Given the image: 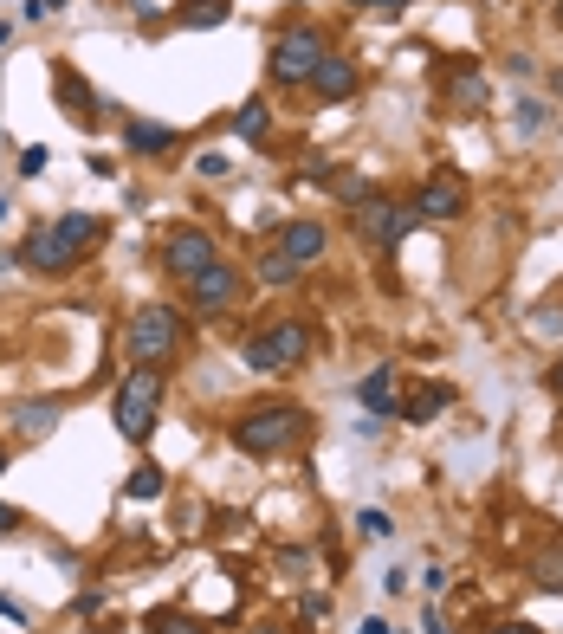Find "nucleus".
<instances>
[{"mask_svg": "<svg viewBox=\"0 0 563 634\" xmlns=\"http://www.w3.org/2000/svg\"><path fill=\"white\" fill-rule=\"evenodd\" d=\"M98 233H104V220H98V214H59L52 227L26 233L20 266H26V272H72V266H78V253H85Z\"/></svg>", "mask_w": 563, "mask_h": 634, "instance_id": "nucleus-1", "label": "nucleus"}, {"mask_svg": "<svg viewBox=\"0 0 563 634\" xmlns=\"http://www.w3.org/2000/svg\"><path fill=\"white\" fill-rule=\"evenodd\" d=\"M298 440H305V408H292V402L253 408V415H240V421H233V447H240V453H253V460H272V453L298 447Z\"/></svg>", "mask_w": 563, "mask_h": 634, "instance_id": "nucleus-2", "label": "nucleus"}, {"mask_svg": "<svg viewBox=\"0 0 563 634\" xmlns=\"http://www.w3.org/2000/svg\"><path fill=\"white\" fill-rule=\"evenodd\" d=\"M162 415V363H136L117 389V434L123 440H149V427Z\"/></svg>", "mask_w": 563, "mask_h": 634, "instance_id": "nucleus-3", "label": "nucleus"}, {"mask_svg": "<svg viewBox=\"0 0 563 634\" xmlns=\"http://www.w3.org/2000/svg\"><path fill=\"white\" fill-rule=\"evenodd\" d=\"M305 356H311V324H298V317H279L272 330H259V337L246 343V369H259V376L298 369Z\"/></svg>", "mask_w": 563, "mask_h": 634, "instance_id": "nucleus-4", "label": "nucleus"}, {"mask_svg": "<svg viewBox=\"0 0 563 634\" xmlns=\"http://www.w3.org/2000/svg\"><path fill=\"white\" fill-rule=\"evenodd\" d=\"M175 343H182V311L149 305V311L130 317V356H136V363H169Z\"/></svg>", "mask_w": 563, "mask_h": 634, "instance_id": "nucleus-5", "label": "nucleus"}, {"mask_svg": "<svg viewBox=\"0 0 563 634\" xmlns=\"http://www.w3.org/2000/svg\"><path fill=\"white\" fill-rule=\"evenodd\" d=\"M318 59H324V33H311V26H292V33L272 46V78H279V85H311Z\"/></svg>", "mask_w": 563, "mask_h": 634, "instance_id": "nucleus-6", "label": "nucleus"}, {"mask_svg": "<svg viewBox=\"0 0 563 634\" xmlns=\"http://www.w3.org/2000/svg\"><path fill=\"white\" fill-rule=\"evenodd\" d=\"M214 259H221V253H214L208 227H175L169 240H162V266H169V272H175V279H182V285L195 279V272H208Z\"/></svg>", "mask_w": 563, "mask_h": 634, "instance_id": "nucleus-7", "label": "nucleus"}, {"mask_svg": "<svg viewBox=\"0 0 563 634\" xmlns=\"http://www.w3.org/2000/svg\"><path fill=\"white\" fill-rule=\"evenodd\" d=\"M415 220H421L415 208H395V201H376V195H369V201H356V233H363L369 246H382V253H389V246L402 240V233L415 227Z\"/></svg>", "mask_w": 563, "mask_h": 634, "instance_id": "nucleus-8", "label": "nucleus"}, {"mask_svg": "<svg viewBox=\"0 0 563 634\" xmlns=\"http://www.w3.org/2000/svg\"><path fill=\"white\" fill-rule=\"evenodd\" d=\"M233 298H240V272L221 266V259H214L208 272H195V279H188V305H195V311H227Z\"/></svg>", "mask_w": 563, "mask_h": 634, "instance_id": "nucleus-9", "label": "nucleus"}, {"mask_svg": "<svg viewBox=\"0 0 563 634\" xmlns=\"http://www.w3.org/2000/svg\"><path fill=\"white\" fill-rule=\"evenodd\" d=\"M415 214H421V220H460V214H466V188L453 182V175H434V182H421Z\"/></svg>", "mask_w": 563, "mask_h": 634, "instance_id": "nucleus-10", "label": "nucleus"}, {"mask_svg": "<svg viewBox=\"0 0 563 634\" xmlns=\"http://www.w3.org/2000/svg\"><path fill=\"white\" fill-rule=\"evenodd\" d=\"M311 91H318L324 104L350 98V91H356V65H350V59H331V52H324V59H318V72H311Z\"/></svg>", "mask_w": 563, "mask_h": 634, "instance_id": "nucleus-11", "label": "nucleus"}, {"mask_svg": "<svg viewBox=\"0 0 563 634\" xmlns=\"http://www.w3.org/2000/svg\"><path fill=\"white\" fill-rule=\"evenodd\" d=\"M279 253L298 259V266H311V259L324 253V227H318V220H292V227L279 233Z\"/></svg>", "mask_w": 563, "mask_h": 634, "instance_id": "nucleus-12", "label": "nucleus"}, {"mask_svg": "<svg viewBox=\"0 0 563 634\" xmlns=\"http://www.w3.org/2000/svg\"><path fill=\"white\" fill-rule=\"evenodd\" d=\"M52 91L65 98V110H72L78 123H91V117H98V98H91V85H85L78 72H65V65H59V72H52Z\"/></svg>", "mask_w": 563, "mask_h": 634, "instance_id": "nucleus-13", "label": "nucleus"}, {"mask_svg": "<svg viewBox=\"0 0 563 634\" xmlns=\"http://www.w3.org/2000/svg\"><path fill=\"white\" fill-rule=\"evenodd\" d=\"M356 395H363V408H369L376 421H395V376H389V369H369Z\"/></svg>", "mask_w": 563, "mask_h": 634, "instance_id": "nucleus-14", "label": "nucleus"}, {"mask_svg": "<svg viewBox=\"0 0 563 634\" xmlns=\"http://www.w3.org/2000/svg\"><path fill=\"white\" fill-rule=\"evenodd\" d=\"M447 402H453V389H447V382H434V389L408 395V402H402V415H408V421H434V415H441Z\"/></svg>", "mask_w": 563, "mask_h": 634, "instance_id": "nucleus-15", "label": "nucleus"}, {"mask_svg": "<svg viewBox=\"0 0 563 634\" xmlns=\"http://www.w3.org/2000/svg\"><path fill=\"white\" fill-rule=\"evenodd\" d=\"M123 143H130L136 156H162V149H169L175 136L162 130V123H130V130H123Z\"/></svg>", "mask_w": 563, "mask_h": 634, "instance_id": "nucleus-16", "label": "nucleus"}, {"mask_svg": "<svg viewBox=\"0 0 563 634\" xmlns=\"http://www.w3.org/2000/svg\"><path fill=\"white\" fill-rule=\"evenodd\" d=\"M233 130H240L246 143H259V136L272 130V110H266V104H246V110H233Z\"/></svg>", "mask_w": 563, "mask_h": 634, "instance_id": "nucleus-17", "label": "nucleus"}, {"mask_svg": "<svg viewBox=\"0 0 563 634\" xmlns=\"http://www.w3.org/2000/svg\"><path fill=\"white\" fill-rule=\"evenodd\" d=\"M259 279H266V285H292L298 279V259H285L279 246H272V253H259Z\"/></svg>", "mask_w": 563, "mask_h": 634, "instance_id": "nucleus-18", "label": "nucleus"}, {"mask_svg": "<svg viewBox=\"0 0 563 634\" xmlns=\"http://www.w3.org/2000/svg\"><path fill=\"white\" fill-rule=\"evenodd\" d=\"M175 20H182V26H221L227 20V0H188Z\"/></svg>", "mask_w": 563, "mask_h": 634, "instance_id": "nucleus-19", "label": "nucleus"}, {"mask_svg": "<svg viewBox=\"0 0 563 634\" xmlns=\"http://www.w3.org/2000/svg\"><path fill=\"white\" fill-rule=\"evenodd\" d=\"M13 415H20V427H26V434H46V427L59 421V402H20Z\"/></svg>", "mask_w": 563, "mask_h": 634, "instance_id": "nucleus-20", "label": "nucleus"}, {"mask_svg": "<svg viewBox=\"0 0 563 634\" xmlns=\"http://www.w3.org/2000/svg\"><path fill=\"white\" fill-rule=\"evenodd\" d=\"M531 576H538V589H551V596H563V550H544V557L531 563Z\"/></svg>", "mask_w": 563, "mask_h": 634, "instance_id": "nucleus-21", "label": "nucleus"}, {"mask_svg": "<svg viewBox=\"0 0 563 634\" xmlns=\"http://www.w3.org/2000/svg\"><path fill=\"white\" fill-rule=\"evenodd\" d=\"M453 98H460V104H473V110H479V104H486V78H479V72H473V65H466V72H453Z\"/></svg>", "mask_w": 563, "mask_h": 634, "instance_id": "nucleus-22", "label": "nucleus"}, {"mask_svg": "<svg viewBox=\"0 0 563 634\" xmlns=\"http://www.w3.org/2000/svg\"><path fill=\"white\" fill-rule=\"evenodd\" d=\"M123 492H130V499H162V466H136Z\"/></svg>", "mask_w": 563, "mask_h": 634, "instance_id": "nucleus-23", "label": "nucleus"}, {"mask_svg": "<svg viewBox=\"0 0 563 634\" xmlns=\"http://www.w3.org/2000/svg\"><path fill=\"white\" fill-rule=\"evenodd\" d=\"M324 188H331V195H337V201H350V208H356V201H369V188H363V182H356V175H350V169H331V182H324Z\"/></svg>", "mask_w": 563, "mask_h": 634, "instance_id": "nucleus-24", "label": "nucleus"}, {"mask_svg": "<svg viewBox=\"0 0 563 634\" xmlns=\"http://www.w3.org/2000/svg\"><path fill=\"white\" fill-rule=\"evenodd\" d=\"M149 634H208V628L188 622V615H175V609H162V615H149Z\"/></svg>", "mask_w": 563, "mask_h": 634, "instance_id": "nucleus-25", "label": "nucleus"}, {"mask_svg": "<svg viewBox=\"0 0 563 634\" xmlns=\"http://www.w3.org/2000/svg\"><path fill=\"white\" fill-rule=\"evenodd\" d=\"M356 531H363L369 544H382V537L395 531V518H389V512H376V505H369V512H356Z\"/></svg>", "mask_w": 563, "mask_h": 634, "instance_id": "nucleus-26", "label": "nucleus"}, {"mask_svg": "<svg viewBox=\"0 0 563 634\" xmlns=\"http://www.w3.org/2000/svg\"><path fill=\"white\" fill-rule=\"evenodd\" d=\"M195 169H201V175H208V182H221V175L233 169V162L221 156V149H201V156H195Z\"/></svg>", "mask_w": 563, "mask_h": 634, "instance_id": "nucleus-27", "label": "nucleus"}, {"mask_svg": "<svg viewBox=\"0 0 563 634\" xmlns=\"http://www.w3.org/2000/svg\"><path fill=\"white\" fill-rule=\"evenodd\" d=\"M544 130V104H518V136H538Z\"/></svg>", "mask_w": 563, "mask_h": 634, "instance_id": "nucleus-28", "label": "nucleus"}, {"mask_svg": "<svg viewBox=\"0 0 563 634\" xmlns=\"http://www.w3.org/2000/svg\"><path fill=\"white\" fill-rule=\"evenodd\" d=\"M39 169H46V149L33 143V149H26V156H20V175H39Z\"/></svg>", "mask_w": 563, "mask_h": 634, "instance_id": "nucleus-29", "label": "nucleus"}, {"mask_svg": "<svg viewBox=\"0 0 563 634\" xmlns=\"http://www.w3.org/2000/svg\"><path fill=\"white\" fill-rule=\"evenodd\" d=\"M369 7H376L382 20H395V13H408V7H415V0H369Z\"/></svg>", "mask_w": 563, "mask_h": 634, "instance_id": "nucleus-30", "label": "nucleus"}, {"mask_svg": "<svg viewBox=\"0 0 563 634\" xmlns=\"http://www.w3.org/2000/svg\"><path fill=\"white\" fill-rule=\"evenodd\" d=\"M65 0H26V13H33V20H46V13H59Z\"/></svg>", "mask_w": 563, "mask_h": 634, "instance_id": "nucleus-31", "label": "nucleus"}, {"mask_svg": "<svg viewBox=\"0 0 563 634\" xmlns=\"http://www.w3.org/2000/svg\"><path fill=\"white\" fill-rule=\"evenodd\" d=\"M356 634H395V628H389V622H382V615H369V622H363V628H356Z\"/></svg>", "mask_w": 563, "mask_h": 634, "instance_id": "nucleus-32", "label": "nucleus"}, {"mask_svg": "<svg viewBox=\"0 0 563 634\" xmlns=\"http://www.w3.org/2000/svg\"><path fill=\"white\" fill-rule=\"evenodd\" d=\"M0 531H20V512H13V505H0Z\"/></svg>", "mask_w": 563, "mask_h": 634, "instance_id": "nucleus-33", "label": "nucleus"}, {"mask_svg": "<svg viewBox=\"0 0 563 634\" xmlns=\"http://www.w3.org/2000/svg\"><path fill=\"white\" fill-rule=\"evenodd\" d=\"M0 615H7V622H26V609H20V602H7V596H0Z\"/></svg>", "mask_w": 563, "mask_h": 634, "instance_id": "nucleus-34", "label": "nucleus"}, {"mask_svg": "<svg viewBox=\"0 0 563 634\" xmlns=\"http://www.w3.org/2000/svg\"><path fill=\"white\" fill-rule=\"evenodd\" d=\"M486 634H538L531 622H505V628H486Z\"/></svg>", "mask_w": 563, "mask_h": 634, "instance_id": "nucleus-35", "label": "nucleus"}, {"mask_svg": "<svg viewBox=\"0 0 563 634\" xmlns=\"http://www.w3.org/2000/svg\"><path fill=\"white\" fill-rule=\"evenodd\" d=\"M421 628H428V634H453V628H447V622H441V615H434V609H428V622H421Z\"/></svg>", "mask_w": 563, "mask_h": 634, "instance_id": "nucleus-36", "label": "nucleus"}, {"mask_svg": "<svg viewBox=\"0 0 563 634\" xmlns=\"http://www.w3.org/2000/svg\"><path fill=\"white\" fill-rule=\"evenodd\" d=\"M551 389H557V395H563V363H557V369H551Z\"/></svg>", "mask_w": 563, "mask_h": 634, "instance_id": "nucleus-37", "label": "nucleus"}, {"mask_svg": "<svg viewBox=\"0 0 563 634\" xmlns=\"http://www.w3.org/2000/svg\"><path fill=\"white\" fill-rule=\"evenodd\" d=\"M551 91H557V98H563V72H551Z\"/></svg>", "mask_w": 563, "mask_h": 634, "instance_id": "nucleus-38", "label": "nucleus"}, {"mask_svg": "<svg viewBox=\"0 0 563 634\" xmlns=\"http://www.w3.org/2000/svg\"><path fill=\"white\" fill-rule=\"evenodd\" d=\"M7 39H13V26H7V20H0V46H7Z\"/></svg>", "mask_w": 563, "mask_h": 634, "instance_id": "nucleus-39", "label": "nucleus"}, {"mask_svg": "<svg viewBox=\"0 0 563 634\" xmlns=\"http://www.w3.org/2000/svg\"><path fill=\"white\" fill-rule=\"evenodd\" d=\"M0 473H7V447H0Z\"/></svg>", "mask_w": 563, "mask_h": 634, "instance_id": "nucleus-40", "label": "nucleus"}, {"mask_svg": "<svg viewBox=\"0 0 563 634\" xmlns=\"http://www.w3.org/2000/svg\"><path fill=\"white\" fill-rule=\"evenodd\" d=\"M350 7H369V0H350Z\"/></svg>", "mask_w": 563, "mask_h": 634, "instance_id": "nucleus-41", "label": "nucleus"}, {"mask_svg": "<svg viewBox=\"0 0 563 634\" xmlns=\"http://www.w3.org/2000/svg\"><path fill=\"white\" fill-rule=\"evenodd\" d=\"M557 20H563V0H557Z\"/></svg>", "mask_w": 563, "mask_h": 634, "instance_id": "nucleus-42", "label": "nucleus"}]
</instances>
